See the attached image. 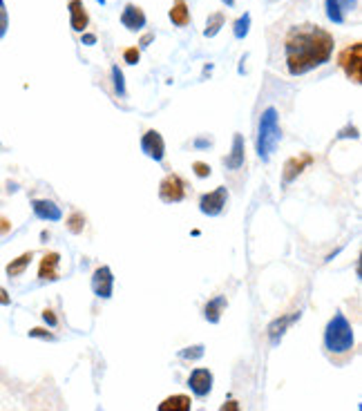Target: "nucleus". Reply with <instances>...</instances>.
<instances>
[{"mask_svg":"<svg viewBox=\"0 0 362 411\" xmlns=\"http://www.w3.org/2000/svg\"><path fill=\"white\" fill-rule=\"evenodd\" d=\"M59 264H61V253L57 250H49L45 253L43 257L38 262V279L43 282H57L59 275Z\"/></svg>","mask_w":362,"mask_h":411,"instance_id":"f8f14e48","label":"nucleus"},{"mask_svg":"<svg viewBox=\"0 0 362 411\" xmlns=\"http://www.w3.org/2000/svg\"><path fill=\"white\" fill-rule=\"evenodd\" d=\"M226 25V13L224 11H215V13H211L208 16V21H206V30H204V36L206 38H215L219 32H221V27Z\"/></svg>","mask_w":362,"mask_h":411,"instance_id":"4be33fe9","label":"nucleus"},{"mask_svg":"<svg viewBox=\"0 0 362 411\" xmlns=\"http://www.w3.org/2000/svg\"><path fill=\"white\" fill-rule=\"evenodd\" d=\"M296 320H300V311L298 313H293V316H284V318H280V320H275L271 327H269V337H271V342H277L282 335H284V331L288 329V324H293Z\"/></svg>","mask_w":362,"mask_h":411,"instance_id":"412c9836","label":"nucleus"},{"mask_svg":"<svg viewBox=\"0 0 362 411\" xmlns=\"http://www.w3.org/2000/svg\"><path fill=\"white\" fill-rule=\"evenodd\" d=\"M159 199L163 204H179L186 199V181L177 173L165 175L159 183Z\"/></svg>","mask_w":362,"mask_h":411,"instance_id":"39448f33","label":"nucleus"},{"mask_svg":"<svg viewBox=\"0 0 362 411\" xmlns=\"http://www.w3.org/2000/svg\"><path fill=\"white\" fill-rule=\"evenodd\" d=\"M354 342L356 337H354L351 322L344 318L342 311H338L325 329V347L333 356H340V353H349L354 349Z\"/></svg>","mask_w":362,"mask_h":411,"instance_id":"7ed1b4c3","label":"nucleus"},{"mask_svg":"<svg viewBox=\"0 0 362 411\" xmlns=\"http://www.w3.org/2000/svg\"><path fill=\"white\" fill-rule=\"evenodd\" d=\"M179 356H181V360H199V358L204 356V347H202V345H197V347H188V349L181 351Z\"/></svg>","mask_w":362,"mask_h":411,"instance_id":"bb28decb","label":"nucleus"},{"mask_svg":"<svg viewBox=\"0 0 362 411\" xmlns=\"http://www.w3.org/2000/svg\"><path fill=\"white\" fill-rule=\"evenodd\" d=\"M336 38L329 30L313 23L293 25L284 38L286 69L291 76H304L331 61Z\"/></svg>","mask_w":362,"mask_h":411,"instance_id":"f257e3e1","label":"nucleus"},{"mask_svg":"<svg viewBox=\"0 0 362 411\" xmlns=\"http://www.w3.org/2000/svg\"><path fill=\"white\" fill-rule=\"evenodd\" d=\"M30 337H43V340H54V333H49L47 329H40V327H36V329H32V331H30Z\"/></svg>","mask_w":362,"mask_h":411,"instance_id":"7c9ffc66","label":"nucleus"},{"mask_svg":"<svg viewBox=\"0 0 362 411\" xmlns=\"http://www.w3.org/2000/svg\"><path fill=\"white\" fill-rule=\"evenodd\" d=\"M81 40H83V45H96V36L90 34V32H83Z\"/></svg>","mask_w":362,"mask_h":411,"instance_id":"f704fd0d","label":"nucleus"},{"mask_svg":"<svg viewBox=\"0 0 362 411\" xmlns=\"http://www.w3.org/2000/svg\"><path fill=\"white\" fill-rule=\"evenodd\" d=\"M192 170H194V175H197L199 179L211 177V173H213V168L208 166L206 161H194V163H192Z\"/></svg>","mask_w":362,"mask_h":411,"instance_id":"cd10ccee","label":"nucleus"},{"mask_svg":"<svg viewBox=\"0 0 362 411\" xmlns=\"http://www.w3.org/2000/svg\"><path fill=\"white\" fill-rule=\"evenodd\" d=\"M168 18L175 27H186L190 23V9L186 5V0H175V5L168 11Z\"/></svg>","mask_w":362,"mask_h":411,"instance_id":"aec40b11","label":"nucleus"},{"mask_svg":"<svg viewBox=\"0 0 362 411\" xmlns=\"http://www.w3.org/2000/svg\"><path fill=\"white\" fill-rule=\"evenodd\" d=\"M246 161V144H244V137L242 134H235L233 137V148L228 152V157L224 159V166L228 170H240Z\"/></svg>","mask_w":362,"mask_h":411,"instance_id":"dca6fc26","label":"nucleus"},{"mask_svg":"<svg viewBox=\"0 0 362 411\" xmlns=\"http://www.w3.org/2000/svg\"><path fill=\"white\" fill-rule=\"evenodd\" d=\"M313 161H315V157H313V154H309V152H302V154H298V157L286 159V163L282 168V186L286 188L288 183H293Z\"/></svg>","mask_w":362,"mask_h":411,"instance_id":"6e6552de","label":"nucleus"},{"mask_svg":"<svg viewBox=\"0 0 362 411\" xmlns=\"http://www.w3.org/2000/svg\"><path fill=\"white\" fill-rule=\"evenodd\" d=\"M0 304H3V306H9L11 304V297H9V293H7L5 286H0Z\"/></svg>","mask_w":362,"mask_h":411,"instance_id":"72a5a7b5","label":"nucleus"},{"mask_svg":"<svg viewBox=\"0 0 362 411\" xmlns=\"http://www.w3.org/2000/svg\"><path fill=\"white\" fill-rule=\"evenodd\" d=\"M148 18H146V13L144 9L134 5V3H128L123 7L121 11V25L125 27V30H130V32H141L144 27H146Z\"/></svg>","mask_w":362,"mask_h":411,"instance_id":"9b49d317","label":"nucleus"},{"mask_svg":"<svg viewBox=\"0 0 362 411\" xmlns=\"http://www.w3.org/2000/svg\"><path fill=\"white\" fill-rule=\"evenodd\" d=\"M141 150L146 152V157H150L152 161H163V157H165V141H163L161 132L148 130L141 137Z\"/></svg>","mask_w":362,"mask_h":411,"instance_id":"9d476101","label":"nucleus"},{"mask_svg":"<svg viewBox=\"0 0 362 411\" xmlns=\"http://www.w3.org/2000/svg\"><path fill=\"white\" fill-rule=\"evenodd\" d=\"M358 0H325V13L333 25H344L349 11H354Z\"/></svg>","mask_w":362,"mask_h":411,"instance_id":"1a4fd4ad","label":"nucleus"},{"mask_svg":"<svg viewBox=\"0 0 362 411\" xmlns=\"http://www.w3.org/2000/svg\"><path fill=\"white\" fill-rule=\"evenodd\" d=\"M226 204H228V190H226V186H217L215 190L202 195L199 210L204 212V215H208V217H217V215H221V212H224Z\"/></svg>","mask_w":362,"mask_h":411,"instance_id":"423d86ee","label":"nucleus"},{"mask_svg":"<svg viewBox=\"0 0 362 411\" xmlns=\"http://www.w3.org/2000/svg\"><path fill=\"white\" fill-rule=\"evenodd\" d=\"M96 3H101V5H105V0H96Z\"/></svg>","mask_w":362,"mask_h":411,"instance_id":"58836bf2","label":"nucleus"},{"mask_svg":"<svg viewBox=\"0 0 362 411\" xmlns=\"http://www.w3.org/2000/svg\"><path fill=\"white\" fill-rule=\"evenodd\" d=\"M248 32H250V13H242V16L233 25V34L238 40H242V38L248 36Z\"/></svg>","mask_w":362,"mask_h":411,"instance_id":"b1692460","label":"nucleus"},{"mask_svg":"<svg viewBox=\"0 0 362 411\" xmlns=\"http://www.w3.org/2000/svg\"><path fill=\"white\" fill-rule=\"evenodd\" d=\"M67 9H69V27H72L74 32L83 34L90 25V13L86 5H83V0H69Z\"/></svg>","mask_w":362,"mask_h":411,"instance_id":"ddd939ff","label":"nucleus"},{"mask_svg":"<svg viewBox=\"0 0 362 411\" xmlns=\"http://www.w3.org/2000/svg\"><path fill=\"white\" fill-rule=\"evenodd\" d=\"M92 291L96 297H101V300H110L112 297V291H115V273L110 266H99L94 268L92 273Z\"/></svg>","mask_w":362,"mask_h":411,"instance_id":"0eeeda50","label":"nucleus"},{"mask_svg":"<svg viewBox=\"0 0 362 411\" xmlns=\"http://www.w3.org/2000/svg\"><path fill=\"white\" fill-rule=\"evenodd\" d=\"M226 304H228V302H226V297H224V295H217V297H213V300H208L206 306H204V318H206L208 322L217 324V322L221 320V313H224Z\"/></svg>","mask_w":362,"mask_h":411,"instance_id":"a211bd4d","label":"nucleus"},{"mask_svg":"<svg viewBox=\"0 0 362 411\" xmlns=\"http://www.w3.org/2000/svg\"><path fill=\"white\" fill-rule=\"evenodd\" d=\"M9 32V11L5 0H0V40H3Z\"/></svg>","mask_w":362,"mask_h":411,"instance_id":"a878e982","label":"nucleus"},{"mask_svg":"<svg viewBox=\"0 0 362 411\" xmlns=\"http://www.w3.org/2000/svg\"><path fill=\"white\" fill-rule=\"evenodd\" d=\"M152 40H155V34L148 32V34H144V36H141V40H139V45H141V47H148Z\"/></svg>","mask_w":362,"mask_h":411,"instance_id":"c9c22d12","label":"nucleus"},{"mask_svg":"<svg viewBox=\"0 0 362 411\" xmlns=\"http://www.w3.org/2000/svg\"><path fill=\"white\" fill-rule=\"evenodd\" d=\"M83 228H86V215L78 210H74L72 215L67 217V231L72 233V235H81Z\"/></svg>","mask_w":362,"mask_h":411,"instance_id":"5701e85b","label":"nucleus"},{"mask_svg":"<svg viewBox=\"0 0 362 411\" xmlns=\"http://www.w3.org/2000/svg\"><path fill=\"white\" fill-rule=\"evenodd\" d=\"M224 3H226V5H230V7H233V5H235V0H224Z\"/></svg>","mask_w":362,"mask_h":411,"instance_id":"4c0bfd02","label":"nucleus"},{"mask_svg":"<svg viewBox=\"0 0 362 411\" xmlns=\"http://www.w3.org/2000/svg\"><path fill=\"white\" fill-rule=\"evenodd\" d=\"M11 233V221L7 217H0V235Z\"/></svg>","mask_w":362,"mask_h":411,"instance_id":"2f4dec72","label":"nucleus"},{"mask_svg":"<svg viewBox=\"0 0 362 411\" xmlns=\"http://www.w3.org/2000/svg\"><path fill=\"white\" fill-rule=\"evenodd\" d=\"M40 316H43V320L49 324L52 329H54V327H59V318H57V313H54L52 308H45V311H43V313H40Z\"/></svg>","mask_w":362,"mask_h":411,"instance_id":"c756f323","label":"nucleus"},{"mask_svg":"<svg viewBox=\"0 0 362 411\" xmlns=\"http://www.w3.org/2000/svg\"><path fill=\"white\" fill-rule=\"evenodd\" d=\"M32 260H34V253H32V250H27V253L18 255L16 260H11V262L5 266V273H7L9 277H21V275L27 271V268H30Z\"/></svg>","mask_w":362,"mask_h":411,"instance_id":"6ab92c4d","label":"nucleus"},{"mask_svg":"<svg viewBox=\"0 0 362 411\" xmlns=\"http://www.w3.org/2000/svg\"><path fill=\"white\" fill-rule=\"evenodd\" d=\"M112 85H115V92H117L119 96H125V76H123V72H121V67H119V65L112 67Z\"/></svg>","mask_w":362,"mask_h":411,"instance_id":"393cba45","label":"nucleus"},{"mask_svg":"<svg viewBox=\"0 0 362 411\" xmlns=\"http://www.w3.org/2000/svg\"><path fill=\"white\" fill-rule=\"evenodd\" d=\"M219 411H240V403L238 400H228V403L221 405Z\"/></svg>","mask_w":362,"mask_h":411,"instance_id":"473e14b6","label":"nucleus"},{"mask_svg":"<svg viewBox=\"0 0 362 411\" xmlns=\"http://www.w3.org/2000/svg\"><path fill=\"white\" fill-rule=\"evenodd\" d=\"M338 65L342 67V72L349 81H354L356 85L362 83V42L360 40L340 52Z\"/></svg>","mask_w":362,"mask_h":411,"instance_id":"20e7f679","label":"nucleus"},{"mask_svg":"<svg viewBox=\"0 0 362 411\" xmlns=\"http://www.w3.org/2000/svg\"><path fill=\"white\" fill-rule=\"evenodd\" d=\"M194 146H197V148H206V146H211V141H206V139H197V141H194Z\"/></svg>","mask_w":362,"mask_h":411,"instance_id":"e433bc0d","label":"nucleus"},{"mask_svg":"<svg viewBox=\"0 0 362 411\" xmlns=\"http://www.w3.org/2000/svg\"><path fill=\"white\" fill-rule=\"evenodd\" d=\"M190 409H192V400L186 393L168 395V398L159 403V407H157V411H190Z\"/></svg>","mask_w":362,"mask_h":411,"instance_id":"f3484780","label":"nucleus"},{"mask_svg":"<svg viewBox=\"0 0 362 411\" xmlns=\"http://www.w3.org/2000/svg\"><path fill=\"white\" fill-rule=\"evenodd\" d=\"M188 387L194 395L204 398V395L213 391V374L208 369H194L188 378Z\"/></svg>","mask_w":362,"mask_h":411,"instance_id":"4468645a","label":"nucleus"},{"mask_svg":"<svg viewBox=\"0 0 362 411\" xmlns=\"http://www.w3.org/2000/svg\"><path fill=\"white\" fill-rule=\"evenodd\" d=\"M32 210H34V215L43 221H61L63 219L61 206H57L52 199H34Z\"/></svg>","mask_w":362,"mask_h":411,"instance_id":"2eb2a0df","label":"nucleus"},{"mask_svg":"<svg viewBox=\"0 0 362 411\" xmlns=\"http://www.w3.org/2000/svg\"><path fill=\"white\" fill-rule=\"evenodd\" d=\"M280 137H282V130H280V115H277L275 108H267L262 112L259 117V125H257V154L262 161H269L273 157V152L280 144Z\"/></svg>","mask_w":362,"mask_h":411,"instance_id":"f03ea898","label":"nucleus"},{"mask_svg":"<svg viewBox=\"0 0 362 411\" xmlns=\"http://www.w3.org/2000/svg\"><path fill=\"white\" fill-rule=\"evenodd\" d=\"M139 59H141V52H139L136 47H128L123 52V61L128 63V65H136Z\"/></svg>","mask_w":362,"mask_h":411,"instance_id":"c85d7f7f","label":"nucleus"}]
</instances>
